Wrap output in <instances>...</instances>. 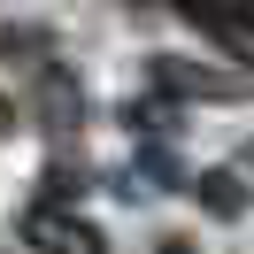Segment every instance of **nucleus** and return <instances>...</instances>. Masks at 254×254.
Returning <instances> with one entry per match:
<instances>
[{"instance_id": "7ed1b4c3", "label": "nucleus", "mask_w": 254, "mask_h": 254, "mask_svg": "<svg viewBox=\"0 0 254 254\" xmlns=\"http://www.w3.org/2000/svg\"><path fill=\"white\" fill-rule=\"evenodd\" d=\"M200 208L208 216H239V208H247V177L239 170H208L200 177Z\"/></svg>"}, {"instance_id": "423d86ee", "label": "nucleus", "mask_w": 254, "mask_h": 254, "mask_svg": "<svg viewBox=\"0 0 254 254\" xmlns=\"http://www.w3.org/2000/svg\"><path fill=\"white\" fill-rule=\"evenodd\" d=\"M8 124H16V108H8V93H0V139H8Z\"/></svg>"}, {"instance_id": "39448f33", "label": "nucleus", "mask_w": 254, "mask_h": 254, "mask_svg": "<svg viewBox=\"0 0 254 254\" xmlns=\"http://www.w3.org/2000/svg\"><path fill=\"white\" fill-rule=\"evenodd\" d=\"M216 47L231 54L239 69H254V16H247V23H223V31H216Z\"/></svg>"}, {"instance_id": "0eeeda50", "label": "nucleus", "mask_w": 254, "mask_h": 254, "mask_svg": "<svg viewBox=\"0 0 254 254\" xmlns=\"http://www.w3.org/2000/svg\"><path fill=\"white\" fill-rule=\"evenodd\" d=\"M154 254H192V247H185V239H170V247H154Z\"/></svg>"}, {"instance_id": "20e7f679", "label": "nucleus", "mask_w": 254, "mask_h": 254, "mask_svg": "<svg viewBox=\"0 0 254 254\" xmlns=\"http://www.w3.org/2000/svg\"><path fill=\"white\" fill-rule=\"evenodd\" d=\"M192 23H208V31H223V23H247L254 16V0H177Z\"/></svg>"}, {"instance_id": "f257e3e1", "label": "nucleus", "mask_w": 254, "mask_h": 254, "mask_svg": "<svg viewBox=\"0 0 254 254\" xmlns=\"http://www.w3.org/2000/svg\"><path fill=\"white\" fill-rule=\"evenodd\" d=\"M23 247H31V254H108V239H100L85 216H69V208L39 200L31 216H23Z\"/></svg>"}, {"instance_id": "f03ea898", "label": "nucleus", "mask_w": 254, "mask_h": 254, "mask_svg": "<svg viewBox=\"0 0 254 254\" xmlns=\"http://www.w3.org/2000/svg\"><path fill=\"white\" fill-rule=\"evenodd\" d=\"M154 85L162 93H192V100H231L239 93V77H216L200 62H154Z\"/></svg>"}]
</instances>
